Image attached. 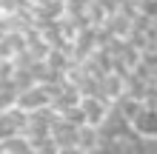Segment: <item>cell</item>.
Listing matches in <instances>:
<instances>
[{
    "instance_id": "cell-1",
    "label": "cell",
    "mask_w": 157,
    "mask_h": 154,
    "mask_svg": "<svg viewBox=\"0 0 157 154\" xmlns=\"http://www.w3.org/2000/svg\"><path fill=\"white\" fill-rule=\"evenodd\" d=\"M128 131L134 137H154V106H143L128 117Z\"/></svg>"
}]
</instances>
